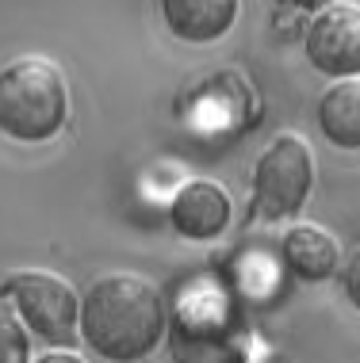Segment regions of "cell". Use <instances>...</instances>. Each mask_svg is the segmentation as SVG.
<instances>
[{"mask_svg":"<svg viewBox=\"0 0 360 363\" xmlns=\"http://www.w3.org/2000/svg\"><path fill=\"white\" fill-rule=\"evenodd\" d=\"M342 287H345V298L360 310V245L349 252V260H345V268H342Z\"/></svg>","mask_w":360,"mask_h":363,"instance_id":"7c38bea8","label":"cell"},{"mask_svg":"<svg viewBox=\"0 0 360 363\" xmlns=\"http://www.w3.org/2000/svg\"><path fill=\"white\" fill-rule=\"evenodd\" d=\"M310 184H315V161L307 138L291 130L276 134L253 169V214L268 222L291 218L303 211Z\"/></svg>","mask_w":360,"mask_h":363,"instance_id":"277c9868","label":"cell"},{"mask_svg":"<svg viewBox=\"0 0 360 363\" xmlns=\"http://www.w3.org/2000/svg\"><path fill=\"white\" fill-rule=\"evenodd\" d=\"M161 16L184 43H215L234 27L238 0H161Z\"/></svg>","mask_w":360,"mask_h":363,"instance_id":"9c48e42d","label":"cell"},{"mask_svg":"<svg viewBox=\"0 0 360 363\" xmlns=\"http://www.w3.org/2000/svg\"><path fill=\"white\" fill-rule=\"evenodd\" d=\"M35 363H84L77 352H46L43 359H35Z\"/></svg>","mask_w":360,"mask_h":363,"instance_id":"4fadbf2b","label":"cell"},{"mask_svg":"<svg viewBox=\"0 0 360 363\" xmlns=\"http://www.w3.org/2000/svg\"><path fill=\"white\" fill-rule=\"evenodd\" d=\"M173 230L188 241H215L230 225V195L215 180H188L173 199Z\"/></svg>","mask_w":360,"mask_h":363,"instance_id":"52a82bcc","label":"cell"},{"mask_svg":"<svg viewBox=\"0 0 360 363\" xmlns=\"http://www.w3.org/2000/svg\"><path fill=\"white\" fill-rule=\"evenodd\" d=\"M169 329L161 291L134 272L100 276L81 298V337L111 363H138Z\"/></svg>","mask_w":360,"mask_h":363,"instance_id":"6da1fadb","label":"cell"},{"mask_svg":"<svg viewBox=\"0 0 360 363\" xmlns=\"http://www.w3.org/2000/svg\"><path fill=\"white\" fill-rule=\"evenodd\" d=\"M307 62L326 77H360V4H329L307 27Z\"/></svg>","mask_w":360,"mask_h":363,"instance_id":"8992f818","label":"cell"},{"mask_svg":"<svg viewBox=\"0 0 360 363\" xmlns=\"http://www.w3.org/2000/svg\"><path fill=\"white\" fill-rule=\"evenodd\" d=\"M0 363H31V337L12 306H0Z\"/></svg>","mask_w":360,"mask_h":363,"instance_id":"8fae6325","label":"cell"},{"mask_svg":"<svg viewBox=\"0 0 360 363\" xmlns=\"http://www.w3.org/2000/svg\"><path fill=\"white\" fill-rule=\"evenodd\" d=\"M70 88L50 57L23 54L0 69V130L16 142H46L65 126Z\"/></svg>","mask_w":360,"mask_h":363,"instance_id":"3957f363","label":"cell"},{"mask_svg":"<svg viewBox=\"0 0 360 363\" xmlns=\"http://www.w3.org/2000/svg\"><path fill=\"white\" fill-rule=\"evenodd\" d=\"M318 126L337 150H360V77H342L318 104Z\"/></svg>","mask_w":360,"mask_h":363,"instance_id":"30bf717a","label":"cell"},{"mask_svg":"<svg viewBox=\"0 0 360 363\" xmlns=\"http://www.w3.org/2000/svg\"><path fill=\"white\" fill-rule=\"evenodd\" d=\"M280 245H284V260H288L291 276H299L307 283H326L342 268V245L322 225H310V222L291 225Z\"/></svg>","mask_w":360,"mask_h":363,"instance_id":"ba28073f","label":"cell"},{"mask_svg":"<svg viewBox=\"0 0 360 363\" xmlns=\"http://www.w3.org/2000/svg\"><path fill=\"white\" fill-rule=\"evenodd\" d=\"M169 352L177 363H246L249 337L241 310L234 306L222 283L196 276L177 287L169 313Z\"/></svg>","mask_w":360,"mask_h":363,"instance_id":"7a4b0ae2","label":"cell"},{"mask_svg":"<svg viewBox=\"0 0 360 363\" xmlns=\"http://www.w3.org/2000/svg\"><path fill=\"white\" fill-rule=\"evenodd\" d=\"M0 294L16 302L23 325L43 337L46 345H73L77 340V325H81V298L65 279H58L54 272L43 268H27V272H12L4 279Z\"/></svg>","mask_w":360,"mask_h":363,"instance_id":"5b68a950","label":"cell"}]
</instances>
